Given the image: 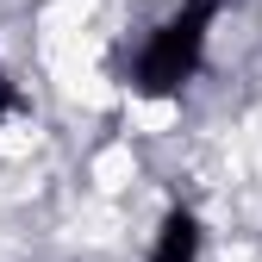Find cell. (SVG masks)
<instances>
[{
	"label": "cell",
	"mask_w": 262,
	"mask_h": 262,
	"mask_svg": "<svg viewBox=\"0 0 262 262\" xmlns=\"http://www.w3.org/2000/svg\"><path fill=\"white\" fill-rule=\"evenodd\" d=\"M7 106H13V81L0 75V113H7Z\"/></svg>",
	"instance_id": "3"
},
{
	"label": "cell",
	"mask_w": 262,
	"mask_h": 262,
	"mask_svg": "<svg viewBox=\"0 0 262 262\" xmlns=\"http://www.w3.org/2000/svg\"><path fill=\"white\" fill-rule=\"evenodd\" d=\"M212 19H219V0H181V7L144 38L138 62H131V88L150 94V100L181 94V88L193 81V69H200V56H206Z\"/></svg>",
	"instance_id": "1"
},
{
	"label": "cell",
	"mask_w": 262,
	"mask_h": 262,
	"mask_svg": "<svg viewBox=\"0 0 262 262\" xmlns=\"http://www.w3.org/2000/svg\"><path fill=\"white\" fill-rule=\"evenodd\" d=\"M150 262H200V219H193L187 206L162 212L156 244H150Z\"/></svg>",
	"instance_id": "2"
}]
</instances>
